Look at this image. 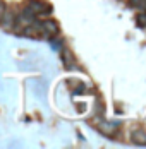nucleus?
Listing matches in <instances>:
<instances>
[{"label":"nucleus","mask_w":146,"mask_h":149,"mask_svg":"<svg viewBox=\"0 0 146 149\" xmlns=\"http://www.w3.org/2000/svg\"><path fill=\"white\" fill-rule=\"evenodd\" d=\"M5 10H7V7H5V3H4V2L0 0V17L4 15V12H5Z\"/></svg>","instance_id":"nucleus-7"},{"label":"nucleus","mask_w":146,"mask_h":149,"mask_svg":"<svg viewBox=\"0 0 146 149\" xmlns=\"http://www.w3.org/2000/svg\"><path fill=\"white\" fill-rule=\"evenodd\" d=\"M0 24L5 28V29H12L15 26V15L11 12V10H5L4 15L0 17Z\"/></svg>","instance_id":"nucleus-3"},{"label":"nucleus","mask_w":146,"mask_h":149,"mask_svg":"<svg viewBox=\"0 0 146 149\" xmlns=\"http://www.w3.org/2000/svg\"><path fill=\"white\" fill-rule=\"evenodd\" d=\"M132 141L136 144H146V132L143 129H138L136 132H132Z\"/></svg>","instance_id":"nucleus-5"},{"label":"nucleus","mask_w":146,"mask_h":149,"mask_svg":"<svg viewBox=\"0 0 146 149\" xmlns=\"http://www.w3.org/2000/svg\"><path fill=\"white\" fill-rule=\"evenodd\" d=\"M40 31H41V38L52 40L53 36L58 34V24L53 19H45V21L40 22Z\"/></svg>","instance_id":"nucleus-1"},{"label":"nucleus","mask_w":146,"mask_h":149,"mask_svg":"<svg viewBox=\"0 0 146 149\" xmlns=\"http://www.w3.org/2000/svg\"><path fill=\"white\" fill-rule=\"evenodd\" d=\"M136 24H138L139 28H146V12H141V14L138 15V19H136Z\"/></svg>","instance_id":"nucleus-6"},{"label":"nucleus","mask_w":146,"mask_h":149,"mask_svg":"<svg viewBox=\"0 0 146 149\" xmlns=\"http://www.w3.org/2000/svg\"><path fill=\"white\" fill-rule=\"evenodd\" d=\"M26 9L31 10L34 15H41V14H48L52 10V7L48 3H45L41 0H28L26 2Z\"/></svg>","instance_id":"nucleus-2"},{"label":"nucleus","mask_w":146,"mask_h":149,"mask_svg":"<svg viewBox=\"0 0 146 149\" xmlns=\"http://www.w3.org/2000/svg\"><path fill=\"white\" fill-rule=\"evenodd\" d=\"M98 130L103 132L105 135H114V132L117 130V127H115V123H107V122H103V123H100Z\"/></svg>","instance_id":"nucleus-4"}]
</instances>
